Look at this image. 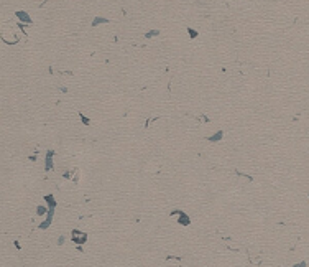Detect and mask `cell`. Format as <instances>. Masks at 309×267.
Here are the masks:
<instances>
[{
	"label": "cell",
	"mask_w": 309,
	"mask_h": 267,
	"mask_svg": "<svg viewBox=\"0 0 309 267\" xmlns=\"http://www.w3.org/2000/svg\"><path fill=\"white\" fill-rule=\"evenodd\" d=\"M17 15H18L22 20H25V22H30V18H28V15L25 13V12H17Z\"/></svg>",
	"instance_id": "6da1fadb"
}]
</instances>
